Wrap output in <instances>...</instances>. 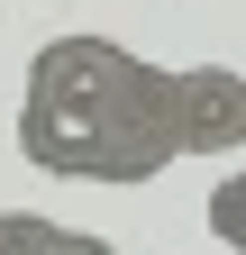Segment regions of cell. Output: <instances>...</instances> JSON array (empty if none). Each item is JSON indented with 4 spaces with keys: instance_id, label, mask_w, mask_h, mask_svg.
Returning a JSON list of instances; mask_svg holds the SVG:
<instances>
[{
    "instance_id": "1",
    "label": "cell",
    "mask_w": 246,
    "mask_h": 255,
    "mask_svg": "<svg viewBox=\"0 0 246 255\" xmlns=\"http://www.w3.org/2000/svg\"><path fill=\"white\" fill-rule=\"evenodd\" d=\"M18 155L73 182H155L164 146V64H146L119 37H46L18 101Z\"/></svg>"
},
{
    "instance_id": "2",
    "label": "cell",
    "mask_w": 246,
    "mask_h": 255,
    "mask_svg": "<svg viewBox=\"0 0 246 255\" xmlns=\"http://www.w3.org/2000/svg\"><path fill=\"white\" fill-rule=\"evenodd\" d=\"M237 137H246V73L237 64H173L164 73V146L237 155Z\"/></svg>"
},
{
    "instance_id": "4",
    "label": "cell",
    "mask_w": 246,
    "mask_h": 255,
    "mask_svg": "<svg viewBox=\"0 0 246 255\" xmlns=\"http://www.w3.org/2000/svg\"><path fill=\"white\" fill-rule=\"evenodd\" d=\"M210 237H219V246L237 237V182H219V191H210Z\"/></svg>"
},
{
    "instance_id": "3",
    "label": "cell",
    "mask_w": 246,
    "mask_h": 255,
    "mask_svg": "<svg viewBox=\"0 0 246 255\" xmlns=\"http://www.w3.org/2000/svg\"><path fill=\"white\" fill-rule=\"evenodd\" d=\"M55 246H64L55 219H37V210H0V255H55Z\"/></svg>"
},
{
    "instance_id": "5",
    "label": "cell",
    "mask_w": 246,
    "mask_h": 255,
    "mask_svg": "<svg viewBox=\"0 0 246 255\" xmlns=\"http://www.w3.org/2000/svg\"><path fill=\"white\" fill-rule=\"evenodd\" d=\"M55 255H119L110 237H91V228H64V246H55Z\"/></svg>"
}]
</instances>
